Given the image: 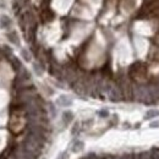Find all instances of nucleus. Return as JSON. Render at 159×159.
I'll list each match as a JSON object with an SVG mask.
<instances>
[{
  "label": "nucleus",
  "mask_w": 159,
  "mask_h": 159,
  "mask_svg": "<svg viewBox=\"0 0 159 159\" xmlns=\"http://www.w3.org/2000/svg\"><path fill=\"white\" fill-rule=\"evenodd\" d=\"M156 115H159V111H157V110H149L148 113L146 114V119H150V118H153V116H156Z\"/></svg>",
  "instance_id": "nucleus-1"
}]
</instances>
